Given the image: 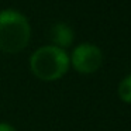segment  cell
Here are the masks:
<instances>
[{
	"label": "cell",
	"instance_id": "5",
	"mask_svg": "<svg viewBox=\"0 0 131 131\" xmlns=\"http://www.w3.org/2000/svg\"><path fill=\"white\" fill-rule=\"evenodd\" d=\"M118 96L123 102L131 103V73L121 80L118 86Z\"/></svg>",
	"mask_w": 131,
	"mask_h": 131
},
{
	"label": "cell",
	"instance_id": "4",
	"mask_svg": "<svg viewBox=\"0 0 131 131\" xmlns=\"http://www.w3.org/2000/svg\"><path fill=\"white\" fill-rule=\"evenodd\" d=\"M49 37H51L55 47L63 49L72 44V41H73V32H72L71 27L66 26L65 23H57L51 28Z\"/></svg>",
	"mask_w": 131,
	"mask_h": 131
},
{
	"label": "cell",
	"instance_id": "2",
	"mask_svg": "<svg viewBox=\"0 0 131 131\" xmlns=\"http://www.w3.org/2000/svg\"><path fill=\"white\" fill-rule=\"evenodd\" d=\"M31 71L38 79L57 80L66 73L69 68V57L63 49L55 45L41 47L30 59Z\"/></svg>",
	"mask_w": 131,
	"mask_h": 131
},
{
	"label": "cell",
	"instance_id": "3",
	"mask_svg": "<svg viewBox=\"0 0 131 131\" xmlns=\"http://www.w3.org/2000/svg\"><path fill=\"white\" fill-rule=\"evenodd\" d=\"M103 62V54L96 45L82 44L72 54V65L80 73H93Z\"/></svg>",
	"mask_w": 131,
	"mask_h": 131
},
{
	"label": "cell",
	"instance_id": "6",
	"mask_svg": "<svg viewBox=\"0 0 131 131\" xmlns=\"http://www.w3.org/2000/svg\"><path fill=\"white\" fill-rule=\"evenodd\" d=\"M0 131H16V130L6 123H0Z\"/></svg>",
	"mask_w": 131,
	"mask_h": 131
},
{
	"label": "cell",
	"instance_id": "1",
	"mask_svg": "<svg viewBox=\"0 0 131 131\" xmlns=\"http://www.w3.org/2000/svg\"><path fill=\"white\" fill-rule=\"evenodd\" d=\"M31 35L30 24L23 14L13 10L0 13V51L17 54L27 47Z\"/></svg>",
	"mask_w": 131,
	"mask_h": 131
}]
</instances>
